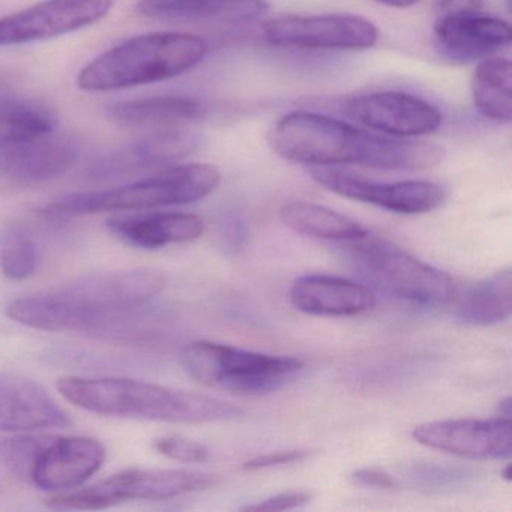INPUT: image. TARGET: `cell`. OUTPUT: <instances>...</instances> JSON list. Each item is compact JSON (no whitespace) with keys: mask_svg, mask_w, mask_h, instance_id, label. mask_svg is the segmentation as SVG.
Instances as JSON below:
<instances>
[{"mask_svg":"<svg viewBox=\"0 0 512 512\" xmlns=\"http://www.w3.org/2000/svg\"><path fill=\"white\" fill-rule=\"evenodd\" d=\"M271 46L293 50H367L376 46L374 23L352 14L281 16L262 25Z\"/></svg>","mask_w":512,"mask_h":512,"instance_id":"cell-9","label":"cell"},{"mask_svg":"<svg viewBox=\"0 0 512 512\" xmlns=\"http://www.w3.org/2000/svg\"><path fill=\"white\" fill-rule=\"evenodd\" d=\"M280 218L292 232L323 241L344 244L364 238L370 233V230L340 212L301 200L281 206Z\"/></svg>","mask_w":512,"mask_h":512,"instance_id":"cell-22","label":"cell"},{"mask_svg":"<svg viewBox=\"0 0 512 512\" xmlns=\"http://www.w3.org/2000/svg\"><path fill=\"white\" fill-rule=\"evenodd\" d=\"M344 245L361 277L388 295L424 307L446 304L454 296V280L446 272L385 239L368 233Z\"/></svg>","mask_w":512,"mask_h":512,"instance_id":"cell-7","label":"cell"},{"mask_svg":"<svg viewBox=\"0 0 512 512\" xmlns=\"http://www.w3.org/2000/svg\"><path fill=\"white\" fill-rule=\"evenodd\" d=\"M155 449L170 460L181 463H205L211 457L208 446L181 434H167L155 440Z\"/></svg>","mask_w":512,"mask_h":512,"instance_id":"cell-29","label":"cell"},{"mask_svg":"<svg viewBox=\"0 0 512 512\" xmlns=\"http://www.w3.org/2000/svg\"><path fill=\"white\" fill-rule=\"evenodd\" d=\"M512 68L506 58H485L472 77L476 110L487 119L509 124L512 118Z\"/></svg>","mask_w":512,"mask_h":512,"instance_id":"cell-25","label":"cell"},{"mask_svg":"<svg viewBox=\"0 0 512 512\" xmlns=\"http://www.w3.org/2000/svg\"><path fill=\"white\" fill-rule=\"evenodd\" d=\"M217 484L209 473L182 469H128L82 488L56 493L46 500L53 509L100 511L131 500H167L208 490Z\"/></svg>","mask_w":512,"mask_h":512,"instance_id":"cell-8","label":"cell"},{"mask_svg":"<svg viewBox=\"0 0 512 512\" xmlns=\"http://www.w3.org/2000/svg\"><path fill=\"white\" fill-rule=\"evenodd\" d=\"M113 0H43L0 19V47L53 40L109 16Z\"/></svg>","mask_w":512,"mask_h":512,"instance_id":"cell-12","label":"cell"},{"mask_svg":"<svg viewBox=\"0 0 512 512\" xmlns=\"http://www.w3.org/2000/svg\"><path fill=\"white\" fill-rule=\"evenodd\" d=\"M310 175L317 184L338 196L395 214H427L445 200V191L434 182H377L335 167H313Z\"/></svg>","mask_w":512,"mask_h":512,"instance_id":"cell-10","label":"cell"},{"mask_svg":"<svg viewBox=\"0 0 512 512\" xmlns=\"http://www.w3.org/2000/svg\"><path fill=\"white\" fill-rule=\"evenodd\" d=\"M412 437L422 446L470 460H506L512 452L511 418L443 419L416 425Z\"/></svg>","mask_w":512,"mask_h":512,"instance_id":"cell-13","label":"cell"},{"mask_svg":"<svg viewBox=\"0 0 512 512\" xmlns=\"http://www.w3.org/2000/svg\"><path fill=\"white\" fill-rule=\"evenodd\" d=\"M106 457V446L94 437L40 436L26 476L40 490L65 493L82 487Z\"/></svg>","mask_w":512,"mask_h":512,"instance_id":"cell-11","label":"cell"},{"mask_svg":"<svg viewBox=\"0 0 512 512\" xmlns=\"http://www.w3.org/2000/svg\"><path fill=\"white\" fill-rule=\"evenodd\" d=\"M290 301L310 316H358L376 305V296L364 284L334 275L299 277L290 287Z\"/></svg>","mask_w":512,"mask_h":512,"instance_id":"cell-19","label":"cell"},{"mask_svg":"<svg viewBox=\"0 0 512 512\" xmlns=\"http://www.w3.org/2000/svg\"><path fill=\"white\" fill-rule=\"evenodd\" d=\"M344 112L374 133L395 139L425 136L442 125V115L433 104L404 92L358 95L346 101Z\"/></svg>","mask_w":512,"mask_h":512,"instance_id":"cell-14","label":"cell"},{"mask_svg":"<svg viewBox=\"0 0 512 512\" xmlns=\"http://www.w3.org/2000/svg\"><path fill=\"white\" fill-rule=\"evenodd\" d=\"M76 142L55 131L0 146V179L19 185H37L53 181L76 163Z\"/></svg>","mask_w":512,"mask_h":512,"instance_id":"cell-16","label":"cell"},{"mask_svg":"<svg viewBox=\"0 0 512 512\" xmlns=\"http://www.w3.org/2000/svg\"><path fill=\"white\" fill-rule=\"evenodd\" d=\"M56 130L47 107L23 98L0 95V146L35 139Z\"/></svg>","mask_w":512,"mask_h":512,"instance_id":"cell-26","label":"cell"},{"mask_svg":"<svg viewBox=\"0 0 512 512\" xmlns=\"http://www.w3.org/2000/svg\"><path fill=\"white\" fill-rule=\"evenodd\" d=\"M311 452L307 449H289V451L269 452V454L257 455L251 460L242 464L245 472H256V470L271 469V467L286 466V464L299 463L310 457Z\"/></svg>","mask_w":512,"mask_h":512,"instance_id":"cell-31","label":"cell"},{"mask_svg":"<svg viewBox=\"0 0 512 512\" xmlns=\"http://www.w3.org/2000/svg\"><path fill=\"white\" fill-rule=\"evenodd\" d=\"M398 487H410L413 490L440 493L464 488L473 481L475 473L461 467L443 466V464L415 463L400 470L395 476Z\"/></svg>","mask_w":512,"mask_h":512,"instance_id":"cell-28","label":"cell"},{"mask_svg":"<svg viewBox=\"0 0 512 512\" xmlns=\"http://www.w3.org/2000/svg\"><path fill=\"white\" fill-rule=\"evenodd\" d=\"M208 52V43L197 35H139L89 62L80 71L77 85L86 92H110L166 82L202 64Z\"/></svg>","mask_w":512,"mask_h":512,"instance_id":"cell-4","label":"cell"},{"mask_svg":"<svg viewBox=\"0 0 512 512\" xmlns=\"http://www.w3.org/2000/svg\"><path fill=\"white\" fill-rule=\"evenodd\" d=\"M353 484L359 487L380 488V490H398V481L395 475L379 467H364L356 470L350 476Z\"/></svg>","mask_w":512,"mask_h":512,"instance_id":"cell-33","label":"cell"},{"mask_svg":"<svg viewBox=\"0 0 512 512\" xmlns=\"http://www.w3.org/2000/svg\"><path fill=\"white\" fill-rule=\"evenodd\" d=\"M308 491H287V493L275 494V496L263 499L256 505H247L242 511H292L308 505L311 500Z\"/></svg>","mask_w":512,"mask_h":512,"instance_id":"cell-32","label":"cell"},{"mask_svg":"<svg viewBox=\"0 0 512 512\" xmlns=\"http://www.w3.org/2000/svg\"><path fill=\"white\" fill-rule=\"evenodd\" d=\"M437 49L454 61L490 58L511 44V26L482 11L439 14L433 28Z\"/></svg>","mask_w":512,"mask_h":512,"instance_id":"cell-17","label":"cell"},{"mask_svg":"<svg viewBox=\"0 0 512 512\" xmlns=\"http://www.w3.org/2000/svg\"><path fill=\"white\" fill-rule=\"evenodd\" d=\"M56 386L74 406L109 418L214 424L235 421L244 413L220 398L124 377L64 376Z\"/></svg>","mask_w":512,"mask_h":512,"instance_id":"cell-3","label":"cell"},{"mask_svg":"<svg viewBox=\"0 0 512 512\" xmlns=\"http://www.w3.org/2000/svg\"><path fill=\"white\" fill-rule=\"evenodd\" d=\"M275 154L310 167L362 166L379 170H424L445 158L442 146L368 133L313 112L283 116L268 136Z\"/></svg>","mask_w":512,"mask_h":512,"instance_id":"cell-2","label":"cell"},{"mask_svg":"<svg viewBox=\"0 0 512 512\" xmlns=\"http://www.w3.org/2000/svg\"><path fill=\"white\" fill-rule=\"evenodd\" d=\"M220 181V170L212 164L170 166L149 178L121 187L61 197L44 206L41 214L47 218H70L188 205L214 193Z\"/></svg>","mask_w":512,"mask_h":512,"instance_id":"cell-5","label":"cell"},{"mask_svg":"<svg viewBox=\"0 0 512 512\" xmlns=\"http://www.w3.org/2000/svg\"><path fill=\"white\" fill-rule=\"evenodd\" d=\"M107 229L131 247L160 250L196 241L205 232V223L197 215L182 212H137L109 218Z\"/></svg>","mask_w":512,"mask_h":512,"instance_id":"cell-20","label":"cell"},{"mask_svg":"<svg viewBox=\"0 0 512 512\" xmlns=\"http://www.w3.org/2000/svg\"><path fill=\"white\" fill-rule=\"evenodd\" d=\"M166 283L164 274L155 269L100 272L16 299L5 314L26 328L73 332L103 341L125 310L149 304Z\"/></svg>","mask_w":512,"mask_h":512,"instance_id":"cell-1","label":"cell"},{"mask_svg":"<svg viewBox=\"0 0 512 512\" xmlns=\"http://www.w3.org/2000/svg\"><path fill=\"white\" fill-rule=\"evenodd\" d=\"M181 364L202 385L239 395L280 391L304 371V362L293 356L251 352L208 340L187 344Z\"/></svg>","mask_w":512,"mask_h":512,"instance_id":"cell-6","label":"cell"},{"mask_svg":"<svg viewBox=\"0 0 512 512\" xmlns=\"http://www.w3.org/2000/svg\"><path fill=\"white\" fill-rule=\"evenodd\" d=\"M40 266L35 239L16 223L0 227V272L10 280H28Z\"/></svg>","mask_w":512,"mask_h":512,"instance_id":"cell-27","label":"cell"},{"mask_svg":"<svg viewBox=\"0 0 512 512\" xmlns=\"http://www.w3.org/2000/svg\"><path fill=\"white\" fill-rule=\"evenodd\" d=\"M139 13L151 19H250L266 10L265 0H140Z\"/></svg>","mask_w":512,"mask_h":512,"instance_id":"cell-24","label":"cell"},{"mask_svg":"<svg viewBox=\"0 0 512 512\" xmlns=\"http://www.w3.org/2000/svg\"><path fill=\"white\" fill-rule=\"evenodd\" d=\"M71 424L70 415L43 385L0 370V431L28 433Z\"/></svg>","mask_w":512,"mask_h":512,"instance_id":"cell-18","label":"cell"},{"mask_svg":"<svg viewBox=\"0 0 512 512\" xmlns=\"http://www.w3.org/2000/svg\"><path fill=\"white\" fill-rule=\"evenodd\" d=\"M484 4L482 0H439L437 2V16L439 14L461 13V11H481Z\"/></svg>","mask_w":512,"mask_h":512,"instance_id":"cell-34","label":"cell"},{"mask_svg":"<svg viewBox=\"0 0 512 512\" xmlns=\"http://www.w3.org/2000/svg\"><path fill=\"white\" fill-rule=\"evenodd\" d=\"M512 313V272L502 269L476 284L458 302L455 317L464 325L491 326L506 322Z\"/></svg>","mask_w":512,"mask_h":512,"instance_id":"cell-23","label":"cell"},{"mask_svg":"<svg viewBox=\"0 0 512 512\" xmlns=\"http://www.w3.org/2000/svg\"><path fill=\"white\" fill-rule=\"evenodd\" d=\"M500 416L511 418V398L506 397L505 400L500 401Z\"/></svg>","mask_w":512,"mask_h":512,"instance_id":"cell-36","label":"cell"},{"mask_svg":"<svg viewBox=\"0 0 512 512\" xmlns=\"http://www.w3.org/2000/svg\"><path fill=\"white\" fill-rule=\"evenodd\" d=\"M218 241L227 254H238L248 241V226L245 215L238 209H230L218 221Z\"/></svg>","mask_w":512,"mask_h":512,"instance_id":"cell-30","label":"cell"},{"mask_svg":"<svg viewBox=\"0 0 512 512\" xmlns=\"http://www.w3.org/2000/svg\"><path fill=\"white\" fill-rule=\"evenodd\" d=\"M199 146V136L190 128L152 130L130 145L103 155L89 167L94 181H118L155 169H166L193 154Z\"/></svg>","mask_w":512,"mask_h":512,"instance_id":"cell-15","label":"cell"},{"mask_svg":"<svg viewBox=\"0 0 512 512\" xmlns=\"http://www.w3.org/2000/svg\"><path fill=\"white\" fill-rule=\"evenodd\" d=\"M377 4L386 5L391 8H409L419 4L421 0H374Z\"/></svg>","mask_w":512,"mask_h":512,"instance_id":"cell-35","label":"cell"},{"mask_svg":"<svg viewBox=\"0 0 512 512\" xmlns=\"http://www.w3.org/2000/svg\"><path fill=\"white\" fill-rule=\"evenodd\" d=\"M206 109L190 97H151L143 100L121 101L109 107L115 121L151 130L184 128L202 121Z\"/></svg>","mask_w":512,"mask_h":512,"instance_id":"cell-21","label":"cell"}]
</instances>
